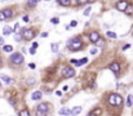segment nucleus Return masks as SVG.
<instances>
[{
    "mask_svg": "<svg viewBox=\"0 0 133 116\" xmlns=\"http://www.w3.org/2000/svg\"><path fill=\"white\" fill-rule=\"evenodd\" d=\"M83 46V40L81 37H74V39H70L67 41V48L70 49L71 52H76Z\"/></svg>",
    "mask_w": 133,
    "mask_h": 116,
    "instance_id": "obj_1",
    "label": "nucleus"
},
{
    "mask_svg": "<svg viewBox=\"0 0 133 116\" xmlns=\"http://www.w3.org/2000/svg\"><path fill=\"white\" fill-rule=\"evenodd\" d=\"M107 102H109V105L112 106V107H119V106L123 105V97L120 94H118V93H112V94L109 96Z\"/></svg>",
    "mask_w": 133,
    "mask_h": 116,
    "instance_id": "obj_2",
    "label": "nucleus"
},
{
    "mask_svg": "<svg viewBox=\"0 0 133 116\" xmlns=\"http://www.w3.org/2000/svg\"><path fill=\"white\" fill-rule=\"evenodd\" d=\"M21 34H22V37L27 41H30L35 37V31L32 29H23V31H21Z\"/></svg>",
    "mask_w": 133,
    "mask_h": 116,
    "instance_id": "obj_3",
    "label": "nucleus"
},
{
    "mask_svg": "<svg viewBox=\"0 0 133 116\" xmlns=\"http://www.w3.org/2000/svg\"><path fill=\"white\" fill-rule=\"evenodd\" d=\"M11 62L16 66H20L23 63V55L21 54V53H13V54L11 55Z\"/></svg>",
    "mask_w": 133,
    "mask_h": 116,
    "instance_id": "obj_4",
    "label": "nucleus"
},
{
    "mask_svg": "<svg viewBox=\"0 0 133 116\" xmlns=\"http://www.w3.org/2000/svg\"><path fill=\"white\" fill-rule=\"evenodd\" d=\"M62 76L66 77V79H69V77H74L75 76V70L72 67L66 66V67L62 68Z\"/></svg>",
    "mask_w": 133,
    "mask_h": 116,
    "instance_id": "obj_5",
    "label": "nucleus"
},
{
    "mask_svg": "<svg viewBox=\"0 0 133 116\" xmlns=\"http://www.w3.org/2000/svg\"><path fill=\"white\" fill-rule=\"evenodd\" d=\"M100 39H101V35L98 34V31H90V34H89V41L92 44H96Z\"/></svg>",
    "mask_w": 133,
    "mask_h": 116,
    "instance_id": "obj_6",
    "label": "nucleus"
},
{
    "mask_svg": "<svg viewBox=\"0 0 133 116\" xmlns=\"http://www.w3.org/2000/svg\"><path fill=\"white\" fill-rule=\"evenodd\" d=\"M87 62H88V58H85V57L81 58V59H70V63L72 66H79V67H80V66H84Z\"/></svg>",
    "mask_w": 133,
    "mask_h": 116,
    "instance_id": "obj_7",
    "label": "nucleus"
},
{
    "mask_svg": "<svg viewBox=\"0 0 133 116\" xmlns=\"http://www.w3.org/2000/svg\"><path fill=\"white\" fill-rule=\"evenodd\" d=\"M127 7H128V1H127V0H120V1H118L115 4V8L120 12H124Z\"/></svg>",
    "mask_w": 133,
    "mask_h": 116,
    "instance_id": "obj_8",
    "label": "nucleus"
},
{
    "mask_svg": "<svg viewBox=\"0 0 133 116\" xmlns=\"http://www.w3.org/2000/svg\"><path fill=\"white\" fill-rule=\"evenodd\" d=\"M109 68L111 70V72H114L115 75H118L120 72V65H119V62H112V63H110Z\"/></svg>",
    "mask_w": 133,
    "mask_h": 116,
    "instance_id": "obj_9",
    "label": "nucleus"
},
{
    "mask_svg": "<svg viewBox=\"0 0 133 116\" xmlns=\"http://www.w3.org/2000/svg\"><path fill=\"white\" fill-rule=\"evenodd\" d=\"M36 110L43 111V112H47V114H48V112H49V105L47 102H42V103H39V106L36 107Z\"/></svg>",
    "mask_w": 133,
    "mask_h": 116,
    "instance_id": "obj_10",
    "label": "nucleus"
},
{
    "mask_svg": "<svg viewBox=\"0 0 133 116\" xmlns=\"http://www.w3.org/2000/svg\"><path fill=\"white\" fill-rule=\"evenodd\" d=\"M42 97H43V93L40 92V90H36V92L32 93L31 99H32V101H39V99H42Z\"/></svg>",
    "mask_w": 133,
    "mask_h": 116,
    "instance_id": "obj_11",
    "label": "nucleus"
},
{
    "mask_svg": "<svg viewBox=\"0 0 133 116\" xmlns=\"http://www.w3.org/2000/svg\"><path fill=\"white\" fill-rule=\"evenodd\" d=\"M3 13H4L5 18H12L13 17V10H12L11 8H5L4 10H3Z\"/></svg>",
    "mask_w": 133,
    "mask_h": 116,
    "instance_id": "obj_12",
    "label": "nucleus"
},
{
    "mask_svg": "<svg viewBox=\"0 0 133 116\" xmlns=\"http://www.w3.org/2000/svg\"><path fill=\"white\" fill-rule=\"evenodd\" d=\"M58 114H59V115H63V116H69V115H71V110L67 108V107H63V108L59 110Z\"/></svg>",
    "mask_w": 133,
    "mask_h": 116,
    "instance_id": "obj_13",
    "label": "nucleus"
},
{
    "mask_svg": "<svg viewBox=\"0 0 133 116\" xmlns=\"http://www.w3.org/2000/svg\"><path fill=\"white\" fill-rule=\"evenodd\" d=\"M81 112V106H75L74 108L71 110V115L72 116H76V115H79Z\"/></svg>",
    "mask_w": 133,
    "mask_h": 116,
    "instance_id": "obj_14",
    "label": "nucleus"
},
{
    "mask_svg": "<svg viewBox=\"0 0 133 116\" xmlns=\"http://www.w3.org/2000/svg\"><path fill=\"white\" fill-rule=\"evenodd\" d=\"M11 34H13V29L12 27H9V26H5L4 29H3V35H11Z\"/></svg>",
    "mask_w": 133,
    "mask_h": 116,
    "instance_id": "obj_15",
    "label": "nucleus"
},
{
    "mask_svg": "<svg viewBox=\"0 0 133 116\" xmlns=\"http://www.w3.org/2000/svg\"><path fill=\"white\" fill-rule=\"evenodd\" d=\"M58 1L59 5H62V7H69V5L71 4V0H57Z\"/></svg>",
    "mask_w": 133,
    "mask_h": 116,
    "instance_id": "obj_16",
    "label": "nucleus"
},
{
    "mask_svg": "<svg viewBox=\"0 0 133 116\" xmlns=\"http://www.w3.org/2000/svg\"><path fill=\"white\" fill-rule=\"evenodd\" d=\"M0 79H1L3 81H5V84H12V83H13V80H12L11 77H8L7 75H1V76H0Z\"/></svg>",
    "mask_w": 133,
    "mask_h": 116,
    "instance_id": "obj_17",
    "label": "nucleus"
},
{
    "mask_svg": "<svg viewBox=\"0 0 133 116\" xmlns=\"http://www.w3.org/2000/svg\"><path fill=\"white\" fill-rule=\"evenodd\" d=\"M3 50H4L5 53H12L13 52V46L12 45H4L3 46Z\"/></svg>",
    "mask_w": 133,
    "mask_h": 116,
    "instance_id": "obj_18",
    "label": "nucleus"
},
{
    "mask_svg": "<svg viewBox=\"0 0 133 116\" xmlns=\"http://www.w3.org/2000/svg\"><path fill=\"white\" fill-rule=\"evenodd\" d=\"M132 105H133V96L129 94L128 98H127V106H128V107H132Z\"/></svg>",
    "mask_w": 133,
    "mask_h": 116,
    "instance_id": "obj_19",
    "label": "nucleus"
},
{
    "mask_svg": "<svg viewBox=\"0 0 133 116\" xmlns=\"http://www.w3.org/2000/svg\"><path fill=\"white\" fill-rule=\"evenodd\" d=\"M124 12H125L127 14H132V13H133V4H132V5H131V4H128V7L125 8V10H124Z\"/></svg>",
    "mask_w": 133,
    "mask_h": 116,
    "instance_id": "obj_20",
    "label": "nucleus"
},
{
    "mask_svg": "<svg viewBox=\"0 0 133 116\" xmlns=\"http://www.w3.org/2000/svg\"><path fill=\"white\" fill-rule=\"evenodd\" d=\"M39 1H40V0H28L27 5H28V7H35V5H36Z\"/></svg>",
    "mask_w": 133,
    "mask_h": 116,
    "instance_id": "obj_21",
    "label": "nucleus"
},
{
    "mask_svg": "<svg viewBox=\"0 0 133 116\" xmlns=\"http://www.w3.org/2000/svg\"><path fill=\"white\" fill-rule=\"evenodd\" d=\"M58 46H59V45H58L57 43H53L52 45H50V48H52V52H54V53L58 52Z\"/></svg>",
    "mask_w": 133,
    "mask_h": 116,
    "instance_id": "obj_22",
    "label": "nucleus"
},
{
    "mask_svg": "<svg viewBox=\"0 0 133 116\" xmlns=\"http://www.w3.org/2000/svg\"><path fill=\"white\" fill-rule=\"evenodd\" d=\"M18 116H31V115H30V112H28L27 110H22L20 114H18Z\"/></svg>",
    "mask_w": 133,
    "mask_h": 116,
    "instance_id": "obj_23",
    "label": "nucleus"
},
{
    "mask_svg": "<svg viewBox=\"0 0 133 116\" xmlns=\"http://www.w3.org/2000/svg\"><path fill=\"white\" fill-rule=\"evenodd\" d=\"M21 39H22V34H18V32H16L14 34V40H16V41H21Z\"/></svg>",
    "mask_w": 133,
    "mask_h": 116,
    "instance_id": "obj_24",
    "label": "nucleus"
},
{
    "mask_svg": "<svg viewBox=\"0 0 133 116\" xmlns=\"http://www.w3.org/2000/svg\"><path fill=\"white\" fill-rule=\"evenodd\" d=\"M107 36L111 37V39H116V34L115 32H111V31H107Z\"/></svg>",
    "mask_w": 133,
    "mask_h": 116,
    "instance_id": "obj_25",
    "label": "nucleus"
},
{
    "mask_svg": "<svg viewBox=\"0 0 133 116\" xmlns=\"http://www.w3.org/2000/svg\"><path fill=\"white\" fill-rule=\"evenodd\" d=\"M50 22H52L53 25H57V23H59V18H57V17H53L52 20H50Z\"/></svg>",
    "mask_w": 133,
    "mask_h": 116,
    "instance_id": "obj_26",
    "label": "nucleus"
},
{
    "mask_svg": "<svg viewBox=\"0 0 133 116\" xmlns=\"http://www.w3.org/2000/svg\"><path fill=\"white\" fill-rule=\"evenodd\" d=\"M48 114L47 112H43V111H39V110H36V116H47Z\"/></svg>",
    "mask_w": 133,
    "mask_h": 116,
    "instance_id": "obj_27",
    "label": "nucleus"
},
{
    "mask_svg": "<svg viewBox=\"0 0 133 116\" xmlns=\"http://www.w3.org/2000/svg\"><path fill=\"white\" fill-rule=\"evenodd\" d=\"M87 0H78V1H76V4L78 5H80V7H81V5H84V4H87Z\"/></svg>",
    "mask_w": 133,
    "mask_h": 116,
    "instance_id": "obj_28",
    "label": "nucleus"
},
{
    "mask_svg": "<svg viewBox=\"0 0 133 116\" xmlns=\"http://www.w3.org/2000/svg\"><path fill=\"white\" fill-rule=\"evenodd\" d=\"M90 10H92V8H90V7H89V8H87V9L84 10V13H83V14H84V15H89V14H90Z\"/></svg>",
    "mask_w": 133,
    "mask_h": 116,
    "instance_id": "obj_29",
    "label": "nucleus"
},
{
    "mask_svg": "<svg viewBox=\"0 0 133 116\" xmlns=\"http://www.w3.org/2000/svg\"><path fill=\"white\" fill-rule=\"evenodd\" d=\"M7 18H5V15H4V13H3V10H0V22L1 21H5Z\"/></svg>",
    "mask_w": 133,
    "mask_h": 116,
    "instance_id": "obj_30",
    "label": "nucleus"
},
{
    "mask_svg": "<svg viewBox=\"0 0 133 116\" xmlns=\"http://www.w3.org/2000/svg\"><path fill=\"white\" fill-rule=\"evenodd\" d=\"M28 52H30V54H32V55H34V54H35V53H36V49H35V48H32V46H31V48L28 49Z\"/></svg>",
    "mask_w": 133,
    "mask_h": 116,
    "instance_id": "obj_31",
    "label": "nucleus"
},
{
    "mask_svg": "<svg viewBox=\"0 0 133 116\" xmlns=\"http://www.w3.org/2000/svg\"><path fill=\"white\" fill-rule=\"evenodd\" d=\"M96 45H97V46H102V45H103V40H102V39H100V40H98V41L96 43Z\"/></svg>",
    "mask_w": 133,
    "mask_h": 116,
    "instance_id": "obj_32",
    "label": "nucleus"
},
{
    "mask_svg": "<svg viewBox=\"0 0 133 116\" xmlns=\"http://www.w3.org/2000/svg\"><path fill=\"white\" fill-rule=\"evenodd\" d=\"M18 29H20V23H16V25H14V27H13V32H16V31H17Z\"/></svg>",
    "mask_w": 133,
    "mask_h": 116,
    "instance_id": "obj_33",
    "label": "nucleus"
},
{
    "mask_svg": "<svg viewBox=\"0 0 133 116\" xmlns=\"http://www.w3.org/2000/svg\"><path fill=\"white\" fill-rule=\"evenodd\" d=\"M87 116H98V114H97V111H93V112H89Z\"/></svg>",
    "mask_w": 133,
    "mask_h": 116,
    "instance_id": "obj_34",
    "label": "nucleus"
},
{
    "mask_svg": "<svg viewBox=\"0 0 133 116\" xmlns=\"http://www.w3.org/2000/svg\"><path fill=\"white\" fill-rule=\"evenodd\" d=\"M76 25H78V22H76V21H72L71 23H70V27H75Z\"/></svg>",
    "mask_w": 133,
    "mask_h": 116,
    "instance_id": "obj_35",
    "label": "nucleus"
},
{
    "mask_svg": "<svg viewBox=\"0 0 133 116\" xmlns=\"http://www.w3.org/2000/svg\"><path fill=\"white\" fill-rule=\"evenodd\" d=\"M128 48H131V45H129V44H125V45L123 46V50H127Z\"/></svg>",
    "mask_w": 133,
    "mask_h": 116,
    "instance_id": "obj_36",
    "label": "nucleus"
},
{
    "mask_svg": "<svg viewBox=\"0 0 133 116\" xmlns=\"http://www.w3.org/2000/svg\"><path fill=\"white\" fill-rule=\"evenodd\" d=\"M37 46H39V43H36V41H35V43H32V48H35V49H36Z\"/></svg>",
    "mask_w": 133,
    "mask_h": 116,
    "instance_id": "obj_37",
    "label": "nucleus"
},
{
    "mask_svg": "<svg viewBox=\"0 0 133 116\" xmlns=\"http://www.w3.org/2000/svg\"><path fill=\"white\" fill-rule=\"evenodd\" d=\"M30 21V18H28V15H25L23 17V22H28Z\"/></svg>",
    "mask_w": 133,
    "mask_h": 116,
    "instance_id": "obj_38",
    "label": "nucleus"
},
{
    "mask_svg": "<svg viewBox=\"0 0 133 116\" xmlns=\"http://www.w3.org/2000/svg\"><path fill=\"white\" fill-rule=\"evenodd\" d=\"M96 53H97V49H96V48L92 49V50H90V54H96Z\"/></svg>",
    "mask_w": 133,
    "mask_h": 116,
    "instance_id": "obj_39",
    "label": "nucleus"
},
{
    "mask_svg": "<svg viewBox=\"0 0 133 116\" xmlns=\"http://www.w3.org/2000/svg\"><path fill=\"white\" fill-rule=\"evenodd\" d=\"M56 94L58 96V97H61V96H62V92H61V90H57V92H56Z\"/></svg>",
    "mask_w": 133,
    "mask_h": 116,
    "instance_id": "obj_40",
    "label": "nucleus"
},
{
    "mask_svg": "<svg viewBox=\"0 0 133 116\" xmlns=\"http://www.w3.org/2000/svg\"><path fill=\"white\" fill-rule=\"evenodd\" d=\"M0 45H4V39L3 37H0Z\"/></svg>",
    "mask_w": 133,
    "mask_h": 116,
    "instance_id": "obj_41",
    "label": "nucleus"
},
{
    "mask_svg": "<svg viewBox=\"0 0 133 116\" xmlns=\"http://www.w3.org/2000/svg\"><path fill=\"white\" fill-rule=\"evenodd\" d=\"M47 36H48V32H43L42 34V37H47Z\"/></svg>",
    "mask_w": 133,
    "mask_h": 116,
    "instance_id": "obj_42",
    "label": "nucleus"
},
{
    "mask_svg": "<svg viewBox=\"0 0 133 116\" xmlns=\"http://www.w3.org/2000/svg\"><path fill=\"white\" fill-rule=\"evenodd\" d=\"M30 68H35V65H34V63H30Z\"/></svg>",
    "mask_w": 133,
    "mask_h": 116,
    "instance_id": "obj_43",
    "label": "nucleus"
},
{
    "mask_svg": "<svg viewBox=\"0 0 133 116\" xmlns=\"http://www.w3.org/2000/svg\"><path fill=\"white\" fill-rule=\"evenodd\" d=\"M87 1H88V3H94L96 0H87Z\"/></svg>",
    "mask_w": 133,
    "mask_h": 116,
    "instance_id": "obj_44",
    "label": "nucleus"
},
{
    "mask_svg": "<svg viewBox=\"0 0 133 116\" xmlns=\"http://www.w3.org/2000/svg\"><path fill=\"white\" fill-rule=\"evenodd\" d=\"M1 62H3V61H1V57H0V65H1Z\"/></svg>",
    "mask_w": 133,
    "mask_h": 116,
    "instance_id": "obj_45",
    "label": "nucleus"
},
{
    "mask_svg": "<svg viewBox=\"0 0 133 116\" xmlns=\"http://www.w3.org/2000/svg\"><path fill=\"white\" fill-rule=\"evenodd\" d=\"M44 1H49V0H44Z\"/></svg>",
    "mask_w": 133,
    "mask_h": 116,
    "instance_id": "obj_46",
    "label": "nucleus"
},
{
    "mask_svg": "<svg viewBox=\"0 0 133 116\" xmlns=\"http://www.w3.org/2000/svg\"><path fill=\"white\" fill-rule=\"evenodd\" d=\"M4 1H7V0H4Z\"/></svg>",
    "mask_w": 133,
    "mask_h": 116,
    "instance_id": "obj_47",
    "label": "nucleus"
},
{
    "mask_svg": "<svg viewBox=\"0 0 133 116\" xmlns=\"http://www.w3.org/2000/svg\"><path fill=\"white\" fill-rule=\"evenodd\" d=\"M0 85H1V83H0Z\"/></svg>",
    "mask_w": 133,
    "mask_h": 116,
    "instance_id": "obj_48",
    "label": "nucleus"
}]
</instances>
